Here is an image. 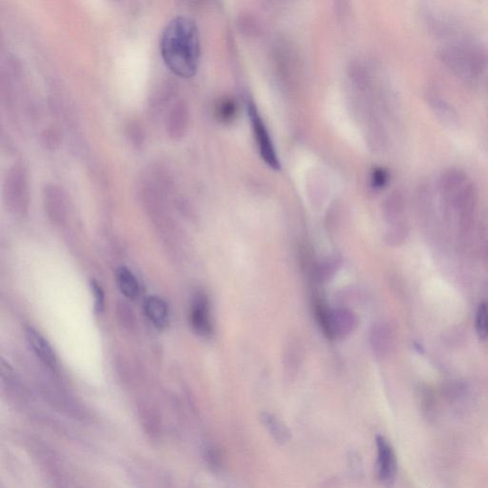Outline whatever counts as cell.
<instances>
[{"label":"cell","mask_w":488,"mask_h":488,"mask_svg":"<svg viewBox=\"0 0 488 488\" xmlns=\"http://www.w3.org/2000/svg\"><path fill=\"white\" fill-rule=\"evenodd\" d=\"M143 311L149 321L158 328L169 325L170 311L165 300L158 295H149L143 302Z\"/></svg>","instance_id":"obj_9"},{"label":"cell","mask_w":488,"mask_h":488,"mask_svg":"<svg viewBox=\"0 0 488 488\" xmlns=\"http://www.w3.org/2000/svg\"><path fill=\"white\" fill-rule=\"evenodd\" d=\"M409 236V227L408 224L401 222V224H396L391 230H390L389 235H387L386 240L387 243L392 246L401 245L408 240Z\"/></svg>","instance_id":"obj_20"},{"label":"cell","mask_w":488,"mask_h":488,"mask_svg":"<svg viewBox=\"0 0 488 488\" xmlns=\"http://www.w3.org/2000/svg\"><path fill=\"white\" fill-rule=\"evenodd\" d=\"M487 90H488V80H487Z\"/></svg>","instance_id":"obj_25"},{"label":"cell","mask_w":488,"mask_h":488,"mask_svg":"<svg viewBox=\"0 0 488 488\" xmlns=\"http://www.w3.org/2000/svg\"><path fill=\"white\" fill-rule=\"evenodd\" d=\"M377 472L379 481L391 484L397 475L398 465L394 449L382 436H377Z\"/></svg>","instance_id":"obj_5"},{"label":"cell","mask_w":488,"mask_h":488,"mask_svg":"<svg viewBox=\"0 0 488 488\" xmlns=\"http://www.w3.org/2000/svg\"><path fill=\"white\" fill-rule=\"evenodd\" d=\"M425 18L428 29L436 37L446 39V37L454 36L455 32H456L455 27L451 23L433 12H425Z\"/></svg>","instance_id":"obj_16"},{"label":"cell","mask_w":488,"mask_h":488,"mask_svg":"<svg viewBox=\"0 0 488 488\" xmlns=\"http://www.w3.org/2000/svg\"><path fill=\"white\" fill-rule=\"evenodd\" d=\"M260 419L276 444L288 443L291 439V432L286 425L281 422L279 417L274 416L273 414L267 413V412H262Z\"/></svg>","instance_id":"obj_13"},{"label":"cell","mask_w":488,"mask_h":488,"mask_svg":"<svg viewBox=\"0 0 488 488\" xmlns=\"http://www.w3.org/2000/svg\"><path fill=\"white\" fill-rule=\"evenodd\" d=\"M441 63L460 80L472 83L488 68V51L471 40H456L439 51Z\"/></svg>","instance_id":"obj_2"},{"label":"cell","mask_w":488,"mask_h":488,"mask_svg":"<svg viewBox=\"0 0 488 488\" xmlns=\"http://www.w3.org/2000/svg\"><path fill=\"white\" fill-rule=\"evenodd\" d=\"M92 292H93L94 300V311L97 314L102 313L105 309V295L104 291L97 281H92L90 283Z\"/></svg>","instance_id":"obj_22"},{"label":"cell","mask_w":488,"mask_h":488,"mask_svg":"<svg viewBox=\"0 0 488 488\" xmlns=\"http://www.w3.org/2000/svg\"><path fill=\"white\" fill-rule=\"evenodd\" d=\"M7 196L16 211H23L27 202V186L23 170L15 168L8 180Z\"/></svg>","instance_id":"obj_11"},{"label":"cell","mask_w":488,"mask_h":488,"mask_svg":"<svg viewBox=\"0 0 488 488\" xmlns=\"http://www.w3.org/2000/svg\"><path fill=\"white\" fill-rule=\"evenodd\" d=\"M116 281L119 291L130 300H135L140 295V286L132 271L126 267L116 270Z\"/></svg>","instance_id":"obj_14"},{"label":"cell","mask_w":488,"mask_h":488,"mask_svg":"<svg viewBox=\"0 0 488 488\" xmlns=\"http://www.w3.org/2000/svg\"><path fill=\"white\" fill-rule=\"evenodd\" d=\"M248 112L260 157L264 159L265 164L273 170H280V161L276 156L272 140H271L269 133H268L264 121H262V116L257 112V107L253 103H248Z\"/></svg>","instance_id":"obj_4"},{"label":"cell","mask_w":488,"mask_h":488,"mask_svg":"<svg viewBox=\"0 0 488 488\" xmlns=\"http://www.w3.org/2000/svg\"><path fill=\"white\" fill-rule=\"evenodd\" d=\"M427 100L431 110L433 111L441 123L449 127L459 126V116H458L456 110L446 99L439 96L437 93L428 92Z\"/></svg>","instance_id":"obj_10"},{"label":"cell","mask_w":488,"mask_h":488,"mask_svg":"<svg viewBox=\"0 0 488 488\" xmlns=\"http://www.w3.org/2000/svg\"><path fill=\"white\" fill-rule=\"evenodd\" d=\"M476 331L480 338L488 337V302H482L477 310Z\"/></svg>","instance_id":"obj_19"},{"label":"cell","mask_w":488,"mask_h":488,"mask_svg":"<svg viewBox=\"0 0 488 488\" xmlns=\"http://www.w3.org/2000/svg\"><path fill=\"white\" fill-rule=\"evenodd\" d=\"M161 53L173 74L181 78L197 74L200 59V40L196 23L186 16L171 20L162 32Z\"/></svg>","instance_id":"obj_1"},{"label":"cell","mask_w":488,"mask_h":488,"mask_svg":"<svg viewBox=\"0 0 488 488\" xmlns=\"http://www.w3.org/2000/svg\"><path fill=\"white\" fill-rule=\"evenodd\" d=\"M468 183V178L465 171L458 168L444 171L439 180V190L444 197V203L449 202L457 192Z\"/></svg>","instance_id":"obj_8"},{"label":"cell","mask_w":488,"mask_h":488,"mask_svg":"<svg viewBox=\"0 0 488 488\" xmlns=\"http://www.w3.org/2000/svg\"><path fill=\"white\" fill-rule=\"evenodd\" d=\"M26 341L30 348L36 354L40 360L48 367L54 368L58 365V360L54 349L51 348L50 343L35 328L28 327L25 331Z\"/></svg>","instance_id":"obj_7"},{"label":"cell","mask_w":488,"mask_h":488,"mask_svg":"<svg viewBox=\"0 0 488 488\" xmlns=\"http://www.w3.org/2000/svg\"><path fill=\"white\" fill-rule=\"evenodd\" d=\"M482 255H484V260L488 262V240L484 244V248H482Z\"/></svg>","instance_id":"obj_24"},{"label":"cell","mask_w":488,"mask_h":488,"mask_svg":"<svg viewBox=\"0 0 488 488\" xmlns=\"http://www.w3.org/2000/svg\"><path fill=\"white\" fill-rule=\"evenodd\" d=\"M237 114V106L233 100L225 99L219 103L218 109H216V115L219 119L224 121V123L232 121L235 118Z\"/></svg>","instance_id":"obj_21"},{"label":"cell","mask_w":488,"mask_h":488,"mask_svg":"<svg viewBox=\"0 0 488 488\" xmlns=\"http://www.w3.org/2000/svg\"><path fill=\"white\" fill-rule=\"evenodd\" d=\"M45 208L53 221L61 222L64 219V200L56 186L47 187L44 193Z\"/></svg>","instance_id":"obj_15"},{"label":"cell","mask_w":488,"mask_h":488,"mask_svg":"<svg viewBox=\"0 0 488 488\" xmlns=\"http://www.w3.org/2000/svg\"><path fill=\"white\" fill-rule=\"evenodd\" d=\"M188 127V113L183 105H178L167 118L166 130L173 140H180Z\"/></svg>","instance_id":"obj_12"},{"label":"cell","mask_w":488,"mask_h":488,"mask_svg":"<svg viewBox=\"0 0 488 488\" xmlns=\"http://www.w3.org/2000/svg\"><path fill=\"white\" fill-rule=\"evenodd\" d=\"M314 312L324 334L330 340H343L357 328V316L349 309H331L322 300L317 299Z\"/></svg>","instance_id":"obj_3"},{"label":"cell","mask_w":488,"mask_h":488,"mask_svg":"<svg viewBox=\"0 0 488 488\" xmlns=\"http://www.w3.org/2000/svg\"><path fill=\"white\" fill-rule=\"evenodd\" d=\"M389 181V172L384 170V168H376V169L373 170L372 176H371V183H372L374 188H384Z\"/></svg>","instance_id":"obj_23"},{"label":"cell","mask_w":488,"mask_h":488,"mask_svg":"<svg viewBox=\"0 0 488 488\" xmlns=\"http://www.w3.org/2000/svg\"><path fill=\"white\" fill-rule=\"evenodd\" d=\"M403 212H405V200H403L402 195L398 193L393 194L386 202V213L387 219L390 221H394L400 218Z\"/></svg>","instance_id":"obj_18"},{"label":"cell","mask_w":488,"mask_h":488,"mask_svg":"<svg viewBox=\"0 0 488 488\" xmlns=\"http://www.w3.org/2000/svg\"><path fill=\"white\" fill-rule=\"evenodd\" d=\"M190 322L195 332L200 337H210L213 333L212 319L207 297L203 293H197L192 303L190 311Z\"/></svg>","instance_id":"obj_6"},{"label":"cell","mask_w":488,"mask_h":488,"mask_svg":"<svg viewBox=\"0 0 488 488\" xmlns=\"http://www.w3.org/2000/svg\"><path fill=\"white\" fill-rule=\"evenodd\" d=\"M370 344L377 357H382L389 350L390 344L389 332L382 324H376L370 333Z\"/></svg>","instance_id":"obj_17"}]
</instances>
